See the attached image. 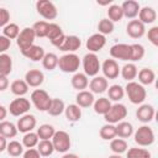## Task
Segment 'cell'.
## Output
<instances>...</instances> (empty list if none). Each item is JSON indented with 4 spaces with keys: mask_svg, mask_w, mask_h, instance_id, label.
<instances>
[{
    "mask_svg": "<svg viewBox=\"0 0 158 158\" xmlns=\"http://www.w3.org/2000/svg\"><path fill=\"white\" fill-rule=\"evenodd\" d=\"M7 109L4 106V105H0V122L1 121H4L5 118H6V116H7Z\"/></svg>",
    "mask_w": 158,
    "mask_h": 158,
    "instance_id": "54",
    "label": "cell"
},
{
    "mask_svg": "<svg viewBox=\"0 0 158 158\" xmlns=\"http://www.w3.org/2000/svg\"><path fill=\"white\" fill-rule=\"evenodd\" d=\"M6 152L11 157H20L23 153V146L19 141H10V142H7Z\"/></svg>",
    "mask_w": 158,
    "mask_h": 158,
    "instance_id": "48",
    "label": "cell"
},
{
    "mask_svg": "<svg viewBox=\"0 0 158 158\" xmlns=\"http://www.w3.org/2000/svg\"><path fill=\"white\" fill-rule=\"evenodd\" d=\"M22 158H41V156L36 148H28V149L23 151Z\"/></svg>",
    "mask_w": 158,
    "mask_h": 158,
    "instance_id": "52",
    "label": "cell"
},
{
    "mask_svg": "<svg viewBox=\"0 0 158 158\" xmlns=\"http://www.w3.org/2000/svg\"><path fill=\"white\" fill-rule=\"evenodd\" d=\"M36 149L38 151L41 157H48L54 152V148H53L51 139H40Z\"/></svg>",
    "mask_w": 158,
    "mask_h": 158,
    "instance_id": "38",
    "label": "cell"
},
{
    "mask_svg": "<svg viewBox=\"0 0 158 158\" xmlns=\"http://www.w3.org/2000/svg\"><path fill=\"white\" fill-rule=\"evenodd\" d=\"M11 46V41L9 38H6L5 36L0 35V54L5 53Z\"/></svg>",
    "mask_w": 158,
    "mask_h": 158,
    "instance_id": "51",
    "label": "cell"
},
{
    "mask_svg": "<svg viewBox=\"0 0 158 158\" xmlns=\"http://www.w3.org/2000/svg\"><path fill=\"white\" fill-rule=\"evenodd\" d=\"M37 125V120L33 115L31 114H26L23 116H21L19 120H17V123H16V127H17V131L21 132V133H27V132H31Z\"/></svg>",
    "mask_w": 158,
    "mask_h": 158,
    "instance_id": "14",
    "label": "cell"
},
{
    "mask_svg": "<svg viewBox=\"0 0 158 158\" xmlns=\"http://www.w3.org/2000/svg\"><path fill=\"white\" fill-rule=\"evenodd\" d=\"M107 158H122L120 154H111V156H109Z\"/></svg>",
    "mask_w": 158,
    "mask_h": 158,
    "instance_id": "57",
    "label": "cell"
},
{
    "mask_svg": "<svg viewBox=\"0 0 158 158\" xmlns=\"http://www.w3.org/2000/svg\"><path fill=\"white\" fill-rule=\"evenodd\" d=\"M80 63V58L75 53H65L58 58V68L63 73H77Z\"/></svg>",
    "mask_w": 158,
    "mask_h": 158,
    "instance_id": "3",
    "label": "cell"
},
{
    "mask_svg": "<svg viewBox=\"0 0 158 158\" xmlns=\"http://www.w3.org/2000/svg\"><path fill=\"white\" fill-rule=\"evenodd\" d=\"M48 25H49V22H47L44 20L35 22L33 26H32V30H33L36 37H40V38L46 37L47 36V31H48Z\"/></svg>",
    "mask_w": 158,
    "mask_h": 158,
    "instance_id": "47",
    "label": "cell"
},
{
    "mask_svg": "<svg viewBox=\"0 0 158 158\" xmlns=\"http://www.w3.org/2000/svg\"><path fill=\"white\" fill-rule=\"evenodd\" d=\"M101 72H102V77L106 79H116L120 75V65L117 63V60L112 59V58H107L102 62L101 64Z\"/></svg>",
    "mask_w": 158,
    "mask_h": 158,
    "instance_id": "12",
    "label": "cell"
},
{
    "mask_svg": "<svg viewBox=\"0 0 158 158\" xmlns=\"http://www.w3.org/2000/svg\"><path fill=\"white\" fill-rule=\"evenodd\" d=\"M122 17H123V14H122L121 6L117 4H111L107 9V19L112 22H118L122 20Z\"/></svg>",
    "mask_w": 158,
    "mask_h": 158,
    "instance_id": "41",
    "label": "cell"
},
{
    "mask_svg": "<svg viewBox=\"0 0 158 158\" xmlns=\"http://www.w3.org/2000/svg\"><path fill=\"white\" fill-rule=\"evenodd\" d=\"M126 158H152V154L146 148L131 147L126 151Z\"/></svg>",
    "mask_w": 158,
    "mask_h": 158,
    "instance_id": "36",
    "label": "cell"
},
{
    "mask_svg": "<svg viewBox=\"0 0 158 158\" xmlns=\"http://www.w3.org/2000/svg\"><path fill=\"white\" fill-rule=\"evenodd\" d=\"M147 38L153 46H158V26H153L147 32Z\"/></svg>",
    "mask_w": 158,
    "mask_h": 158,
    "instance_id": "49",
    "label": "cell"
},
{
    "mask_svg": "<svg viewBox=\"0 0 158 158\" xmlns=\"http://www.w3.org/2000/svg\"><path fill=\"white\" fill-rule=\"evenodd\" d=\"M126 33L131 38H141L146 33V26L139 20H131L126 26Z\"/></svg>",
    "mask_w": 158,
    "mask_h": 158,
    "instance_id": "18",
    "label": "cell"
},
{
    "mask_svg": "<svg viewBox=\"0 0 158 158\" xmlns=\"http://www.w3.org/2000/svg\"><path fill=\"white\" fill-rule=\"evenodd\" d=\"M62 158H79V156H77L75 153H68V152H67V153L63 154Z\"/></svg>",
    "mask_w": 158,
    "mask_h": 158,
    "instance_id": "56",
    "label": "cell"
},
{
    "mask_svg": "<svg viewBox=\"0 0 158 158\" xmlns=\"http://www.w3.org/2000/svg\"><path fill=\"white\" fill-rule=\"evenodd\" d=\"M126 116H127V107L121 102H115L111 105L109 111L104 115V120L106 121V123L116 125L123 121Z\"/></svg>",
    "mask_w": 158,
    "mask_h": 158,
    "instance_id": "5",
    "label": "cell"
},
{
    "mask_svg": "<svg viewBox=\"0 0 158 158\" xmlns=\"http://www.w3.org/2000/svg\"><path fill=\"white\" fill-rule=\"evenodd\" d=\"M51 100H52V98L43 89H35L31 93V102L41 112H44V111L47 112L49 104H51Z\"/></svg>",
    "mask_w": 158,
    "mask_h": 158,
    "instance_id": "7",
    "label": "cell"
},
{
    "mask_svg": "<svg viewBox=\"0 0 158 158\" xmlns=\"http://www.w3.org/2000/svg\"><path fill=\"white\" fill-rule=\"evenodd\" d=\"M17 127L15 123L10 122V121H1L0 122V136L5 137L6 139L7 138H14L16 135H17Z\"/></svg>",
    "mask_w": 158,
    "mask_h": 158,
    "instance_id": "28",
    "label": "cell"
},
{
    "mask_svg": "<svg viewBox=\"0 0 158 158\" xmlns=\"http://www.w3.org/2000/svg\"><path fill=\"white\" fill-rule=\"evenodd\" d=\"M31 109V102L28 99H26L25 96H21V98H16L14 99L9 107H7V111L12 115V116H16V117H21L23 115H26Z\"/></svg>",
    "mask_w": 158,
    "mask_h": 158,
    "instance_id": "8",
    "label": "cell"
},
{
    "mask_svg": "<svg viewBox=\"0 0 158 158\" xmlns=\"http://www.w3.org/2000/svg\"><path fill=\"white\" fill-rule=\"evenodd\" d=\"M125 94L127 95L128 100L135 105H141L147 98V91L143 85H141L138 81H128L126 86L123 88Z\"/></svg>",
    "mask_w": 158,
    "mask_h": 158,
    "instance_id": "1",
    "label": "cell"
},
{
    "mask_svg": "<svg viewBox=\"0 0 158 158\" xmlns=\"http://www.w3.org/2000/svg\"><path fill=\"white\" fill-rule=\"evenodd\" d=\"M110 56L112 59H118V60H125L130 62L131 60V44L127 43H116L111 46L110 48Z\"/></svg>",
    "mask_w": 158,
    "mask_h": 158,
    "instance_id": "11",
    "label": "cell"
},
{
    "mask_svg": "<svg viewBox=\"0 0 158 158\" xmlns=\"http://www.w3.org/2000/svg\"><path fill=\"white\" fill-rule=\"evenodd\" d=\"M10 22V12L5 7H0V27H5Z\"/></svg>",
    "mask_w": 158,
    "mask_h": 158,
    "instance_id": "50",
    "label": "cell"
},
{
    "mask_svg": "<svg viewBox=\"0 0 158 158\" xmlns=\"http://www.w3.org/2000/svg\"><path fill=\"white\" fill-rule=\"evenodd\" d=\"M12 72V58L7 53L0 54V75L7 77Z\"/></svg>",
    "mask_w": 158,
    "mask_h": 158,
    "instance_id": "35",
    "label": "cell"
},
{
    "mask_svg": "<svg viewBox=\"0 0 158 158\" xmlns=\"http://www.w3.org/2000/svg\"><path fill=\"white\" fill-rule=\"evenodd\" d=\"M94 101H95L94 94L89 90L78 91V94L75 95V104L79 107H90V106H93Z\"/></svg>",
    "mask_w": 158,
    "mask_h": 158,
    "instance_id": "22",
    "label": "cell"
},
{
    "mask_svg": "<svg viewBox=\"0 0 158 158\" xmlns=\"http://www.w3.org/2000/svg\"><path fill=\"white\" fill-rule=\"evenodd\" d=\"M35 38L36 35L32 30V27H25L23 30L20 31L17 38H16V44L20 48V52L30 48L31 46L35 44Z\"/></svg>",
    "mask_w": 158,
    "mask_h": 158,
    "instance_id": "10",
    "label": "cell"
},
{
    "mask_svg": "<svg viewBox=\"0 0 158 158\" xmlns=\"http://www.w3.org/2000/svg\"><path fill=\"white\" fill-rule=\"evenodd\" d=\"M144 47L139 43H133L131 44V60L130 63H133V62H139L143 57H144Z\"/></svg>",
    "mask_w": 158,
    "mask_h": 158,
    "instance_id": "46",
    "label": "cell"
},
{
    "mask_svg": "<svg viewBox=\"0 0 158 158\" xmlns=\"http://www.w3.org/2000/svg\"><path fill=\"white\" fill-rule=\"evenodd\" d=\"M10 90L14 95H16L17 98H21V96H25L28 93V85L26 84L25 80L16 79L10 84Z\"/></svg>",
    "mask_w": 158,
    "mask_h": 158,
    "instance_id": "30",
    "label": "cell"
},
{
    "mask_svg": "<svg viewBox=\"0 0 158 158\" xmlns=\"http://www.w3.org/2000/svg\"><path fill=\"white\" fill-rule=\"evenodd\" d=\"M107 95H109V100L110 101H115V102H118L120 100L123 99L125 96V90L120 85V84H114L111 86L107 88Z\"/></svg>",
    "mask_w": 158,
    "mask_h": 158,
    "instance_id": "31",
    "label": "cell"
},
{
    "mask_svg": "<svg viewBox=\"0 0 158 158\" xmlns=\"http://www.w3.org/2000/svg\"><path fill=\"white\" fill-rule=\"evenodd\" d=\"M120 6H121V10H122L123 17L131 19V20H135V17L138 16V12H139V9H141L139 4L136 0H126Z\"/></svg>",
    "mask_w": 158,
    "mask_h": 158,
    "instance_id": "19",
    "label": "cell"
},
{
    "mask_svg": "<svg viewBox=\"0 0 158 158\" xmlns=\"http://www.w3.org/2000/svg\"><path fill=\"white\" fill-rule=\"evenodd\" d=\"M64 33H63V30H62V27L58 25V23H56V22H49V25H48V31H47V38L52 42V41H54V40H57V38H59L60 36H63Z\"/></svg>",
    "mask_w": 158,
    "mask_h": 158,
    "instance_id": "45",
    "label": "cell"
},
{
    "mask_svg": "<svg viewBox=\"0 0 158 158\" xmlns=\"http://www.w3.org/2000/svg\"><path fill=\"white\" fill-rule=\"evenodd\" d=\"M115 126H116V137L122 138V139L130 138L135 132V128H133L132 123L128 122V121H125V120L116 123Z\"/></svg>",
    "mask_w": 158,
    "mask_h": 158,
    "instance_id": "24",
    "label": "cell"
},
{
    "mask_svg": "<svg viewBox=\"0 0 158 158\" xmlns=\"http://www.w3.org/2000/svg\"><path fill=\"white\" fill-rule=\"evenodd\" d=\"M51 141H52L54 151H57L58 153H63V154L67 153L69 151L70 146H72V141H70L69 133L63 131V130L56 131Z\"/></svg>",
    "mask_w": 158,
    "mask_h": 158,
    "instance_id": "6",
    "label": "cell"
},
{
    "mask_svg": "<svg viewBox=\"0 0 158 158\" xmlns=\"http://www.w3.org/2000/svg\"><path fill=\"white\" fill-rule=\"evenodd\" d=\"M114 28H115V25L112 21H110L109 19H101L98 23V30L100 35L102 36H106V35H110L114 32Z\"/></svg>",
    "mask_w": 158,
    "mask_h": 158,
    "instance_id": "44",
    "label": "cell"
},
{
    "mask_svg": "<svg viewBox=\"0 0 158 158\" xmlns=\"http://www.w3.org/2000/svg\"><path fill=\"white\" fill-rule=\"evenodd\" d=\"M42 62V65L44 69L47 70H53L58 67V56L56 53H46L43 59L41 60Z\"/></svg>",
    "mask_w": 158,
    "mask_h": 158,
    "instance_id": "40",
    "label": "cell"
},
{
    "mask_svg": "<svg viewBox=\"0 0 158 158\" xmlns=\"http://www.w3.org/2000/svg\"><path fill=\"white\" fill-rule=\"evenodd\" d=\"M6 147H7V139L5 137L0 136V152L6 151Z\"/></svg>",
    "mask_w": 158,
    "mask_h": 158,
    "instance_id": "55",
    "label": "cell"
},
{
    "mask_svg": "<svg viewBox=\"0 0 158 158\" xmlns=\"http://www.w3.org/2000/svg\"><path fill=\"white\" fill-rule=\"evenodd\" d=\"M107 88H109V81L102 75H96L89 81V89H90L89 91H91L93 94H102L107 90Z\"/></svg>",
    "mask_w": 158,
    "mask_h": 158,
    "instance_id": "20",
    "label": "cell"
},
{
    "mask_svg": "<svg viewBox=\"0 0 158 158\" xmlns=\"http://www.w3.org/2000/svg\"><path fill=\"white\" fill-rule=\"evenodd\" d=\"M64 109H65V104L62 99H58V98H54L51 100V104H49V107L47 110L48 115L51 116H59L64 112Z\"/></svg>",
    "mask_w": 158,
    "mask_h": 158,
    "instance_id": "32",
    "label": "cell"
},
{
    "mask_svg": "<svg viewBox=\"0 0 158 158\" xmlns=\"http://www.w3.org/2000/svg\"><path fill=\"white\" fill-rule=\"evenodd\" d=\"M9 85H10V83H9L7 77L0 75V91H5L9 88Z\"/></svg>",
    "mask_w": 158,
    "mask_h": 158,
    "instance_id": "53",
    "label": "cell"
},
{
    "mask_svg": "<svg viewBox=\"0 0 158 158\" xmlns=\"http://www.w3.org/2000/svg\"><path fill=\"white\" fill-rule=\"evenodd\" d=\"M23 80L26 81L28 88L30 86L31 88H38L44 81V74L40 69H30V70L26 72Z\"/></svg>",
    "mask_w": 158,
    "mask_h": 158,
    "instance_id": "17",
    "label": "cell"
},
{
    "mask_svg": "<svg viewBox=\"0 0 158 158\" xmlns=\"http://www.w3.org/2000/svg\"><path fill=\"white\" fill-rule=\"evenodd\" d=\"M157 19V12L153 7L151 6H144V7H141L139 9V12H138V20L146 26V25H151L156 21Z\"/></svg>",
    "mask_w": 158,
    "mask_h": 158,
    "instance_id": "23",
    "label": "cell"
},
{
    "mask_svg": "<svg viewBox=\"0 0 158 158\" xmlns=\"http://www.w3.org/2000/svg\"><path fill=\"white\" fill-rule=\"evenodd\" d=\"M81 46V40L78 36H65L64 40L62 41V43L59 44L58 49L63 51V52H68V53H74L77 49H79Z\"/></svg>",
    "mask_w": 158,
    "mask_h": 158,
    "instance_id": "16",
    "label": "cell"
},
{
    "mask_svg": "<svg viewBox=\"0 0 158 158\" xmlns=\"http://www.w3.org/2000/svg\"><path fill=\"white\" fill-rule=\"evenodd\" d=\"M54 132H56V128L49 123L41 125L36 131V133H37L40 139H52Z\"/></svg>",
    "mask_w": 158,
    "mask_h": 158,
    "instance_id": "37",
    "label": "cell"
},
{
    "mask_svg": "<svg viewBox=\"0 0 158 158\" xmlns=\"http://www.w3.org/2000/svg\"><path fill=\"white\" fill-rule=\"evenodd\" d=\"M99 135L104 141H111L116 137V126L112 123H105L100 128Z\"/></svg>",
    "mask_w": 158,
    "mask_h": 158,
    "instance_id": "39",
    "label": "cell"
},
{
    "mask_svg": "<svg viewBox=\"0 0 158 158\" xmlns=\"http://www.w3.org/2000/svg\"><path fill=\"white\" fill-rule=\"evenodd\" d=\"M156 111L151 104H141L136 110V117L142 123H148L154 118Z\"/></svg>",
    "mask_w": 158,
    "mask_h": 158,
    "instance_id": "15",
    "label": "cell"
},
{
    "mask_svg": "<svg viewBox=\"0 0 158 158\" xmlns=\"http://www.w3.org/2000/svg\"><path fill=\"white\" fill-rule=\"evenodd\" d=\"M81 65L84 69V74L89 78V77H96L99 74V72L101 70V63L99 60V57L96 56V53H86L83 59H81Z\"/></svg>",
    "mask_w": 158,
    "mask_h": 158,
    "instance_id": "2",
    "label": "cell"
},
{
    "mask_svg": "<svg viewBox=\"0 0 158 158\" xmlns=\"http://www.w3.org/2000/svg\"><path fill=\"white\" fill-rule=\"evenodd\" d=\"M64 115L69 122H77L81 118V107L77 104H69L64 109Z\"/></svg>",
    "mask_w": 158,
    "mask_h": 158,
    "instance_id": "26",
    "label": "cell"
},
{
    "mask_svg": "<svg viewBox=\"0 0 158 158\" xmlns=\"http://www.w3.org/2000/svg\"><path fill=\"white\" fill-rule=\"evenodd\" d=\"M111 101L107 99V98H99V99H96L95 101H94V104H93V107H94V111H95V114H98V115H105L107 111H109V109L111 107Z\"/></svg>",
    "mask_w": 158,
    "mask_h": 158,
    "instance_id": "34",
    "label": "cell"
},
{
    "mask_svg": "<svg viewBox=\"0 0 158 158\" xmlns=\"http://www.w3.org/2000/svg\"><path fill=\"white\" fill-rule=\"evenodd\" d=\"M133 139L139 147H148L153 144L156 136L152 127H149L148 125H142L133 132Z\"/></svg>",
    "mask_w": 158,
    "mask_h": 158,
    "instance_id": "4",
    "label": "cell"
},
{
    "mask_svg": "<svg viewBox=\"0 0 158 158\" xmlns=\"http://www.w3.org/2000/svg\"><path fill=\"white\" fill-rule=\"evenodd\" d=\"M70 84L75 90L81 91V90H85L89 86V79L84 73L77 72V73L73 74V77L70 79Z\"/></svg>",
    "mask_w": 158,
    "mask_h": 158,
    "instance_id": "25",
    "label": "cell"
},
{
    "mask_svg": "<svg viewBox=\"0 0 158 158\" xmlns=\"http://www.w3.org/2000/svg\"><path fill=\"white\" fill-rule=\"evenodd\" d=\"M38 142H40V138H38L37 133H36V132H32V131L25 133L23 137H22V146L26 147L27 149H28V148H35V147H37Z\"/></svg>",
    "mask_w": 158,
    "mask_h": 158,
    "instance_id": "43",
    "label": "cell"
},
{
    "mask_svg": "<svg viewBox=\"0 0 158 158\" xmlns=\"http://www.w3.org/2000/svg\"><path fill=\"white\" fill-rule=\"evenodd\" d=\"M110 149L112 151L114 154H122L126 153V151L128 149V143L126 142V139L115 137L114 139L110 141Z\"/></svg>",
    "mask_w": 158,
    "mask_h": 158,
    "instance_id": "33",
    "label": "cell"
},
{
    "mask_svg": "<svg viewBox=\"0 0 158 158\" xmlns=\"http://www.w3.org/2000/svg\"><path fill=\"white\" fill-rule=\"evenodd\" d=\"M20 33V27L17 23H14V22H9L5 27H2V36H5L6 38H9L10 41L11 40H16L17 36Z\"/></svg>",
    "mask_w": 158,
    "mask_h": 158,
    "instance_id": "42",
    "label": "cell"
},
{
    "mask_svg": "<svg viewBox=\"0 0 158 158\" xmlns=\"http://www.w3.org/2000/svg\"><path fill=\"white\" fill-rule=\"evenodd\" d=\"M137 73H138V69H137L135 63H130L128 62L122 68H120V74L125 80H127V83L128 81H133V79L137 78Z\"/></svg>",
    "mask_w": 158,
    "mask_h": 158,
    "instance_id": "27",
    "label": "cell"
},
{
    "mask_svg": "<svg viewBox=\"0 0 158 158\" xmlns=\"http://www.w3.org/2000/svg\"><path fill=\"white\" fill-rule=\"evenodd\" d=\"M106 44V37L100 35V33H93L88 40H86V49L90 53H96L101 51Z\"/></svg>",
    "mask_w": 158,
    "mask_h": 158,
    "instance_id": "13",
    "label": "cell"
},
{
    "mask_svg": "<svg viewBox=\"0 0 158 158\" xmlns=\"http://www.w3.org/2000/svg\"><path fill=\"white\" fill-rule=\"evenodd\" d=\"M137 77H138V83L141 85H151L154 83L156 73L151 68H142L137 73Z\"/></svg>",
    "mask_w": 158,
    "mask_h": 158,
    "instance_id": "29",
    "label": "cell"
},
{
    "mask_svg": "<svg viewBox=\"0 0 158 158\" xmlns=\"http://www.w3.org/2000/svg\"><path fill=\"white\" fill-rule=\"evenodd\" d=\"M21 54H22L23 57H26L27 59H31L32 62H40V60L43 59L46 52H44L43 47L37 46V44H33V46H31L30 48L22 51Z\"/></svg>",
    "mask_w": 158,
    "mask_h": 158,
    "instance_id": "21",
    "label": "cell"
},
{
    "mask_svg": "<svg viewBox=\"0 0 158 158\" xmlns=\"http://www.w3.org/2000/svg\"><path fill=\"white\" fill-rule=\"evenodd\" d=\"M36 11L44 20H54L58 15L56 5L49 0H38L36 2Z\"/></svg>",
    "mask_w": 158,
    "mask_h": 158,
    "instance_id": "9",
    "label": "cell"
}]
</instances>
